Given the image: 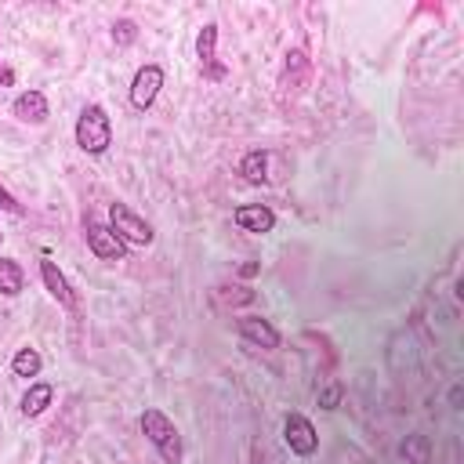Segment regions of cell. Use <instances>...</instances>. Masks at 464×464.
<instances>
[{
  "label": "cell",
  "instance_id": "6da1fadb",
  "mask_svg": "<svg viewBox=\"0 0 464 464\" xmlns=\"http://www.w3.org/2000/svg\"><path fill=\"white\" fill-rule=\"evenodd\" d=\"M138 424H141V435L149 439V446L160 453L163 464H181V457H185V450H181V431H178V424H174L163 410L145 406L141 417H138Z\"/></svg>",
  "mask_w": 464,
  "mask_h": 464
},
{
  "label": "cell",
  "instance_id": "7a4b0ae2",
  "mask_svg": "<svg viewBox=\"0 0 464 464\" xmlns=\"http://www.w3.org/2000/svg\"><path fill=\"white\" fill-rule=\"evenodd\" d=\"M76 145L87 152V156H102L109 145H112V120H109V112L98 105V102H91V105H83V112L76 116Z\"/></svg>",
  "mask_w": 464,
  "mask_h": 464
},
{
  "label": "cell",
  "instance_id": "3957f363",
  "mask_svg": "<svg viewBox=\"0 0 464 464\" xmlns=\"http://www.w3.org/2000/svg\"><path fill=\"white\" fill-rule=\"evenodd\" d=\"M109 228L123 239V246H149L156 239L152 225L127 203H109Z\"/></svg>",
  "mask_w": 464,
  "mask_h": 464
},
{
  "label": "cell",
  "instance_id": "277c9868",
  "mask_svg": "<svg viewBox=\"0 0 464 464\" xmlns=\"http://www.w3.org/2000/svg\"><path fill=\"white\" fill-rule=\"evenodd\" d=\"M83 239H87V250L98 257V261H123L127 257V246L123 239L109 228V221H83Z\"/></svg>",
  "mask_w": 464,
  "mask_h": 464
},
{
  "label": "cell",
  "instance_id": "5b68a950",
  "mask_svg": "<svg viewBox=\"0 0 464 464\" xmlns=\"http://www.w3.org/2000/svg\"><path fill=\"white\" fill-rule=\"evenodd\" d=\"M283 442L294 457H312L319 450V431L304 413H286L283 420Z\"/></svg>",
  "mask_w": 464,
  "mask_h": 464
},
{
  "label": "cell",
  "instance_id": "8992f818",
  "mask_svg": "<svg viewBox=\"0 0 464 464\" xmlns=\"http://www.w3.org/2000/svg\"><path fill=\"white\" fill-rule=\"evenodd\" d=\"M160 87H163V69H160L156 62L141 65V69L134 72V80H130V105H134L138 112L152 109V102H156Z\"/></svg>",
  "mask_w": 464,
  "mask_h": 464
},
{
  "label": "cell",
  "instance_id": "52a82bcc",
  "mask_svg": "<svg viewBox=\"0 0 464 464\" xmlns=\"http://www.w3.org/2000/svg\"><path fill=\"white\" fill-rule=\"evenodd\" d=\"M236 334H239L246 344H254V348H265V352L279 348V330H276L268 319H261V315H239V319H236Z\"/></svg>",
  "mask_w": 464,
  "mask_h": 464
},
{
  "label": "cell",
  "instance_id": "ba28073f",
  "mask_svg": "<svg viewBox=\"0 0 464 464\" xmlns=\"http://www.w3.org/2000/svg\"><path fill=\"white\" fill-rule=\"evenodd\" d=\"M232 221L243 228V232H254V236H265L276 228V210L265 207V203H243L232 210Z\"/></svg>",
  "mask_w": 464,
  "mask_h": 464
},
{
  "label": "cell",
  "instance_id": "9c48e42d",
  "mask_svg": "<svg viewBox=\"0 0 464 464\" xmlns=\"http://www.w3.org/2000/svg\"><path fill=\"white\" fill-rule=\"evenodd\" d=\"M11 112H14L22 123H44V120L51 116V105H47V94H44V91L29 87V91H22V94L14 98Z\"/></svg>",
  "mask_w": 464,
  "mask_h": 464
},
{
  "label": "cell",
  "instance_id": "30bf717a",
  "mask_svg": "<svg viewBox=\"0 0 464 464\" xmlns=\"http://www.w3.org/2000/svg\"><path fill=\"white\" fill-rule=\"evenodd\" d=\"M40 279H44V286H47V294L62 304V308H72L76 304V297H72V286H69V279H65V272L51 261V257H40Z\"/></svg>",
  "mask_w": 464,
  "mask_h": 464
},
{
  "label": "cell",
  "instance_id": "8fae6325",
  "mask_svg": "<svg viewBox=\"0 0 464 464\" xmlns=\"http://www.w3.org/2000/svg\"><path fill=\"white\" fill-rule=\"evenodd\" d=\"M214 51H218V25H214V22H207V25L199 29V36H196V54H199L203 72H207L210 80H221V76H225V65H218Z\"/></svg>",
  "mask_w": 464,
  "mask_h": 464
},
{
  "label": "cell",
  "instance_id": "7c38bea8",
  "mask_svg": "<svg viewBox=\"0 0 464 464\" xmlns=\"http://www.w3.org/2000/svg\"><path fill=\"white\" fill-rule=\"evenodd\" d=\"M51 399H54V388H51L47 381H33V384L25 388V395H22V413H25V417H40V413L51 406Z\"/></svg>",
  "mask_w": 464,
  "mask_h": 464
},
{
  "label": "cell",
  "instance_id": "4fadbf2b",
  "mask_svg": "<svg viewBox=\"0 0 464 464\" xmlns=\"http://www.w3.org/2000/svg\"><path fill=\"white\" fill-rule=\"evenodd\" d=\"M239 174H243V181H250V185H265V181H268V152H265V149H250V152L239 160Z\"/></svg>",
  "mask_w": 464,
  "mask_h": 464
},
{
  "label": "cell",
  "instance_id": "5bb4252c",
  "mask_svg": "<svg viewBox=\"0 0 464 464\" xmlns=\"http://www.w3.org/2000/svg\"><path fill=\"white\" fill-rule=\"evenodd\" d=\"M25 290V272L14 257H0V294L4 297H18Z\"/></svg>",
  "mask_w": 464,
  "mask_h": 464
},
{
  "label": "cell",
  "instance_id": "9a60e30c",
  "mask_svg": "<svg viewBox=\"0 0 464 464\" xmlns=\"http://www.w3.org/2000/svg\"><path fill=\"white\" fill-rule=\"evenodd\" d=\"M40 370H44V355H40L36 348L25 344V348H18V352L11 355V373H14V377H25V381H29V377H40Z\"/></svg>",
  "mask_w": 464,
  "mask_h": 464
},
{
  "label": "cell",
  "instance_id": "2e32d148",
  "mask_svg": "<svg viewBox=\"0 0 464 464\" xmlns=\"http://www.w3.org/2000/svg\"><path fill=\"white\" fill-rule=\"evenodd\" d=\"M402 457L410 464H431V446H428V435H410L402 442Z\"/></svg>",
  "mask_w": 464,
  "mask_h": 464
},
{
  "label": "cell",
  "instance_id": "e0dca14e",
  "mask_svg": "<svg viewBox=\"0 0 464 464\" xmlns=\"http://www.w3.org/2000/svg\"><path fill=\"white\" fill-rule=\"evenodd\" d=\"M134 36H138V25H134L130 18H116V22H112V40H116L120 47L134 44Z\"/></svg>",
  "mask_w": 464,
  "mask_h": 464
},
{
  "label": "cell",
  "instance_id": "ac0fdd59",
  "mask_svg": "<svg viewBox=\"0 0 464 464\" xmlns=\"http://www.w3.org/2000/svg\"><path fill=\"white\" fill-rule=\"evenodd\" d=\"M337 402H341V381H334V384H326L319 392V406L323 410H337Z\"/></svg>",
  "mask_w": 464,
  "mask_h": 464
},
{
  "label": "cell",
  "instance_id": "d6986e66",
  "mask_svg": "<svg viewBox=\"0 0 464 464\" xmlns=\"http://www.w3.org/2000/svg\"><path fill=\"white\" fill-rule=\"evenodd\" d=\"M0 207H4V210H11V214H22V203H18L4 185H0Z\"/></svg>",
  "mask_w": 464,
  "mask_h": 464
},
{
  "label": "cell",
  "instance_id": "ffe728a7",
  "mask_svg": "<svg viewBox=\"0 0 464 464\" xmlns=\"http://www.w3.org/2000/svg\"><path fill=\"white\" fill-rule=\"evenodd\" d=\"M0 83H7V87L14 83V72H11V69H4V65H0Z\"/></svg>",
  "mask_w": 464,
  "mask_h": 464
},
{
  "label": "cell",
  "instance_id": "44dd1931",
  "mask_svg": "<svg viewBox=\"0 0 464 464\" xmlns=\"http://www.w3.org/2000/svg\"><path fill=\"white\" fill-rule=\"evenodd\" d=\"M0 239H4V232H0Z\"/></svg>",
  "mask_w": 464,
  "mask_h": 464
}]
</instances>
